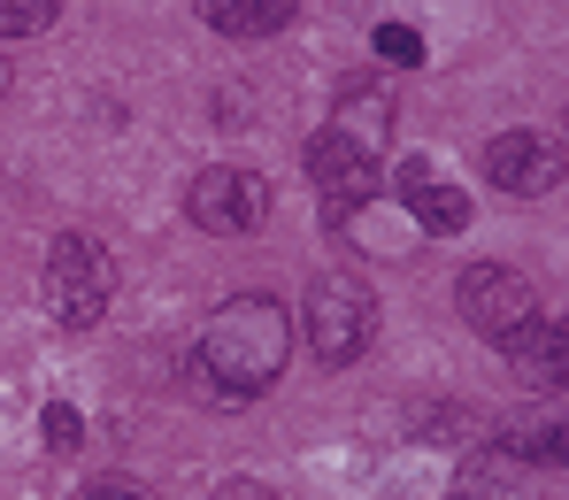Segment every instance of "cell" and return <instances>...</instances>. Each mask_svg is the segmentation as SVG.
I'll return each mask as SVG.
<instances>
[{
  "mask_svg": "<svg viewBox=\"0 0 569 500\" xmlns=\"http://www.w3.org/2000/svg\"><path fill=\"white\" fill-rule=\"evenodd\" d=\"M284 354H292V316H284V300L239 293V300H223V308L208 316L192 362H200V378L223 400H254L284 378Z\"/></svg>",
  "mask_w": 569,
  "mask_h": 500,
  "instance_id": "obj_1",
  "label": "cell"
},
{
  "mask_svg": "<svg viewBox=\"0 0 569 500\" xmlns=\"http://www.w3.org/2000/svg\"><path fill=\"white\" fill-rule=\"evenodd\" d=\"M300 331H308V354L323 370H347L370 347V331H378V293L355 270H323L308 286V300H300Z\"/></svg>",
  "mask_w": 569,
  "mask_h": 500,
  "instance_id": "obj_2",
  "label": "cell"
},
{
  "mask_svg": "<svg viewBox=\"0 0 569 500\" xmlns=\"http://www.w3.org/2000/svg\"><path fill=\"white\" fill-rule=\"evenodd\" d=\"M270 208H278L270 178L247 170V162H208V170L186 186V216L208 231V239H247V231L270 223Z\"/></svg>",
  "mask_w": 569,
  "mask_h": 500,
  "instance_id": "obj_3",
  "label": "cell"
},
{
  "mask_svg": "<svg viewBox=\"0 0 569 500\" xmlns=\"http://www.w3.org/2000/svg\"><path fill=\"white\" fill-rule=\"evenodd\" d=\"M108 254H100L86 231H62L54 247H47V270H39V300H47V316L62 323V331H86L100 323V308H108Z\"/></svg>",
  "mask_w": 569,
  "mask_h": 500,
  "instance_id": "obj_4",
  "label": "cell"
},
{
  "mask_svg": "<svg viewBox=\"0 0 569 500\" xmlns=\"http://www.w3.org/2000/svg\"><path fill=\"white\" fill-rule=\"evenodd\" d=\"M455 300H462L470 331H477V339H492V347H508L523 323H539L531 278H523V270H508V262H477V270H462Z\"/></svg>",
  "mask_w": 569,
  "mask_h": 500,
  "instance_id": "obj_5",
  "label": "cell"
},
{
  "mask_svg": "<svg viewBox=\"0 0 569 500\" xmlns=\"http://www.w3.org/2000/svg\"><path fill=\"white\" fill-rule=\"evenodd\" d=\"M485 178L516 200H539L562 186V147L547 131H500V139H485Z\"/></svg>",
  "mask_w": 569,
  "mask_h": 500,
  "instance_id": "obj_6",
  "label": "cell"
},
{
  "mask_svg": "<svg viewBox=\"0 0 569 500\" xmlns=\"http://www.w3.org/2000/svg\"><path fill=\"white\" fill-rule=\"evenodd\" d=\"M308 178H316V193H323V216L331 223H347L362 200L378 193V162H362L347 139H331V131H316L308 139Z\"/></svg>",
  "mask_w": 569,
  "mask_h": 500,
  "instance_id": "obj_7",
  "label": "cell"
},
{
  "mask_svg": "<svg viewBox=\"0 0 569 500\" xmlns=\"http://www.w3.org/2000/svg\"><path fill=\"white\" fill-rule=\"evenodd\" d=\"M392 186H400V200H408V216L431 231V239H455V231H470V193L462 186H447L423 154H408L400 170H392Z\"/></svg>",
  "mask_w": 569,
  "mask_h": 500,
  "instance_id": "obj_8",
  "label": "cell"
},
{
  "mask_svg": "<svg viewBox=\"0 0 569 500\" xmlns=\"http://www.w3.org/2000/svg\"><path fill=\"white\" fill-rule=\"evenodd\" d=\"M500 354H508V370H516L523 386H539V393H569V323L539 316V323H523Z\"/></svg>",
  "mask_w": 569,
  "mask_h": 500,
  "instance_id": "obj_9",
  "label": "cell"
},
{
  "mask_svg": "<svg viewBox=\"0 0 569 500\" xmlns=\"http://www.w3.org/2000/svg\"><path fill=\"white\" fill-rule=\"evenodd\" d=\"M331 139H347L362 162H378L385 139H392V78H370V86H355V93L339 100V116H331Z\"/></svg>",
  "mask_w": 569,
  "mask_h": 500,
  "instance_id": "obj_10",
  "label": "cell"
},
{
  "mask_svg": "<svg viewBox=\"0 0 569 500\" xmlns=\"http://www.w3.org/2000/svg\"><path fill=\"white\" fill-rule=\"evenodd\" d=\"M192 8H200V23L223 31V39H270V31H284V23L300 16V0H192Z\"/></svg>",
  "mask_w": 569,
  "mask_h": 500,
  "instance_id": "obj_11",
  "label": "cell"
},
{
  "mask_svg": "<svg viewBox=\"0 0 569 500\" xmlns=\"http://www.w3.org/2000/svg\"><path fill=\"white\" fill-rule=\"evenodd\" d=\"M462 500H531V462L508 447H477L462 470Z\"/></svg>",
  "mask_w": 569,
  "mask_h": 500,
  "instance_id": "obj_12",
  "label": "cell"
},
{
  "mask_svg": "<svg viewBox=\"0 0 569 500\" xmlns=\"http://www.w3.org/2000/svg\"><path fill=\"white\" fill-rule=\"evenodd\" d=\"M500 447H508V454H523V462H555V470H569V416L531 423V431H508Z\"/></svg>",
  "mask_w": 569,
  "mask_h": 500,
  "instance_id": "obj_13",
  "label": "cell"
},
{
  "mask_svg": "<svg viewBox=\"0 0 569 500\" xmlns=\"http://www.w3.org/2000/svg\"><path fill=\"white\" fill-rule=\"evenodd\" d=\"M62 0H0V39H39Z\"/></svg>",
  "mask_w": 569,
  "mask_h": 500,
  "instance_id": "obj_14",
  "label": "cell"
},
{
  "mask_svg": "<svg viewBox=\"0 0 569 500\" xmlns=\"http://www.w3.org/2000/svg\"><path fill=\"white\" fill-rule=\"evenodd\" d=\"M39 431H47V447H54V454H70V447L86 439V416H78L70 400H47V416H39Z\"/></svg>",
  "mask_w": 569,
  "mask_h": 500,
  "instance_id": "obj_15",
  "label": "cell"
},
{
  "mask_svg": "<svg viewBox=\"0 0 569 500\" xmlns=\"http://www.w3.org/2000/svg\"><path fill=\"white\" fill-rule=\"evenodd\" d=\"M378 54L392 70H416V62H423V39H416L408 23H378Z\"/></svg>",
  "mask_w": 569,
  "mask_h": 500,
  "instance_id": "obj_16",
  "label": "cell"
},
{
  "mask_svg": "<svg viewBox=\"0 0 569 500\" xmlns=\"http://www.w3.org/2000/svg\"><path fill=\"white\" fill-rule=\"evenodd\" d=\"M78 500H154L147 486H131V478H100V486H86Z\"/></svg>",
  "mask_w": 569,
  "mask_h": 500,
  "instance_id": "obj_17",
  "label": "cell"
},
{
  "mask_svg": "<svg viewBox=\"0 0 569 500\" xmlns=\"http://www.w3.org/2000/svg\"><path fill=\"white\" fill-rule=\"evenodd\" d=\"M0 93H8V70H0Z\"/></svg>",
  "mask_w": 569,
  "mask_h": 500,
  "instance_id": "obj_18",
  "label": "cell"
},
{
  "mask_svg": "<svg viewBox=\"0 0 569 500\" xmlns=\"http://www.w3.org/2000/svg\"><path fill=\"white\" fill-rule=\"evenodd\" d=\"M455 500H462V493H455Z\"/></svg>",
  "mask_w": 569,
  "mask_h": 500,
  "instance_id": "obj_19",
  "label": "cell"
}]
</instances>
